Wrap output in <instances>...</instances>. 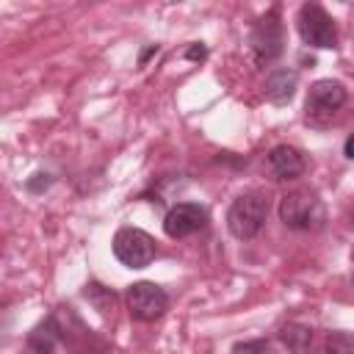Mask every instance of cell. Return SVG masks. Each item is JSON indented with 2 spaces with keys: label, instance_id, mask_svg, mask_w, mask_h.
I'll use <instances>...</instances> for the list:
<instances>
[{
  "label": "cell",
  "instance_id": "obj_7",
  "mask_svg": "<svg viewBox=\"0 0 354 354\" xmlns=\"http://www.w3.org/2000/svg\"><path fill=\"white\" fill-rule=\"evenodd\" d=\"M124 299H127L130 315H133L136 321H144V324L158 321V318L169 310V293H166L160 285L147 282V279L133 282V285L127 288V296H124Z\"/></svg>",
  "mask_w": 354,
  "mask_h": 354
},
{
  "label": "cell",
  "instance_id": "obj_18",
  "mask_svg": "<svg viewBox=\"0 0 354 354\" xmlns=\"http://www.w3.org/2000/svg\"><path fill=\"white\" fill-rule=\"evenodd\" d=\"M155 53H158V44H149V47L141 53V58H138V61H141V64H147V58H149V55H155Z\"/></svg>",
  "mask_w": 354,
  "mask_h": 354
},
{
  "label": "cell",
  "instance_id": "obj_1",
  "mask_svg": "<svg viewBox=\"0 0 354 354\" xmlns=\"http://www.w3.org/2000/svg\"><path fill=\"white\" fill-rule=\"evenodd\" d=\"M279 221L296 232H315L324 227L326 210H324V202L313 191L296 188L279 199Z\"/></svg>",
  "mask_w": 354,
  "mask_h": 354
},
{
  "label": "cell",
  "instance_id": "obj_12",
  "mask_svg": "<svg viewBox=\"0 0 354 354\" xmlns=\"http://www.w3.org/2000/svg\"><path fill=\"white\" fill-rule=\"evenodd\" d=\"M55 318H50L47 324H41L33 335H30V354H55Z\"/></svg>",
  "mask_w": 354,
  "mask_h": 354
},
{
  "label": "cell",
  "instance_id": "obj_13",
  "mask_svg": "<svg viewBox=\"0 0 354 354\" xmlns=\"http://www.w3.org/2000/svg\"><path fill=\"white\" fill-rule=\"evenodd\" d=\"M324 354H354V335H348V332H332L326 337Z\"/></svg>",
  "mask_w": 354,
  "mask_h": 354
},
{
  "label": "cell",
  "instance_id": "obj_3",
  "mask_svg": "<svg viewBox=\"0 0 354 354\" xmlns=\"http://www.w3.org/2000/svg\"><path fill=\"white\" fill-rule=\"evenodd\" d=\"M268 216V202L263 194L257 191H246L241 196L232 199L230 210H227V230L238 238V241H249L254 238Z\"/></svg>",
  "mask_w": 354,
  "mask_h": 354
},
{
  "label": "cell",
  "instance_id": "obj_11",
  "mask_svg": "<svg viewBox=\"0 0 354 354\" xmlns=\"http://www.w3.org/2000/svg\"><path fill=\"white\" fill-rule=\"evenodd\" d=\"M279 340L285 343V348L290 354H310V348H313V326L290 321V324H285L279 329Z\"/></svg>",
  "mask_w": 354,
  "mask_h": 354
},
{
  "label": "cell",
  "instance_id": "obj_8",
  "mask_svg": "<svg viewBox=\"0 0 354 354\" xmlns=\"http://www.w3.org/2000/svg\"><path fill=\"white\" fill-rule=\"evenodd\" d=\"M207 224V210L196 202H177L163 216V232L169 238H188Z\"/></svg>",
  "mask_w": 354,
  "mask_h": 354
},
{
  "label": "cell",
  "instance_id": "obj_2",
  "mask_svg": "<svg viewBox=\"0 0 354 354\" xmlns=\"http://www.w3.org/2000/svg\"><path fill=\"white\" fill-rule=\"evenodd\" d=\"M249 50H252V61L257 66H268L282 55V50H285V28H282V17H279L277 6L254 19V25L249 30Z\"/></svg>",
  "mask_w": 354,
  "mask_h": 354
},
{
  "label": "cell",
  "instance_id": "obj_5",
  "mask_svg": "<svg viewBox=\"0 0 354 354\" xmlns=\"http://www.w3.org/2000/svg\"><path fill=\"white\" fill-rule=\"evenodd\" d=\"M111 249H113V257L127 268H147L158 254L155 238L149 232L138 230V227L116 230V235L111 241Z\"/></svg>",
  "mask_w": 354,
  "mask_h": 354
},
{
  "label": "cell",
  "instance_id": "obj_10",
  "mask_svg": "<svg viewBox=\"0 0 354 354\" xmlns=\"http://www.w3.org/2000/svg\"><path fill=\"white\" fill-rule=\"evenodd\" d=\"M296 83H299L296 69L282 66V69H274V72L266 77L263 94H266L268 102H274V105H285V102H290V97L296 94Z\"/></svg>",
  "mask_w": 354,
  "mask_h": 354
},
{
  "label": "cell",
  "instance_id": "obj_9",
  "mask_svg": "<svg viewBox=\"0 0 354 354\" xmlns=\"http://www.w3.org/2000/svg\"><path fill=\"white\" fill-rule=\"evenodd\" d=\"M304 169H307L304 155H301L296 147H290V144H277V147L266 155V174H268L271 180H277V183H282V180H296V177L304 174Z\"/></svg>",
  "mask_w": 354,
  "mask_h": 354
},
{
  "label": "cell",
  "instance_id": "obj_4",
  "mask_svg": "<svg viewBox=\"0 0 354 354\" xmlns=\"http://www.w3.org/2000/svg\"><path fill=\"white\" fill-rule=\"evenodd\" d=\"M296 30L307 47L315 50H335L337 47V28L335 19L326 14L321 3H304L296 14Z\"/></svg>",
  "mask_w": 354,
  "mask_h": 354
},
{
  "label": "cell",
  "instance_id": "obj_6",
  "mask_svg": "<svg viewBox=\"0 0 354 354\" xmlns=\"http://www.w3.org/2000/svg\"><path fill=\"white\" fill-rule=\"evenodd\" d=\"M343 105H346V86L340 80L321 77L307 91L304 116H307L310 124H326Z\"/></svg>",
  "mask_w": 354,
  "mask_h": 354
},
{
  "label": "cell",
  "instance_id": "obj_14",
  "mask_svg": "<svg viewBox=\"0 0 354 354\" xmlns=\"http://www.w3.org/2000/svg\"><path fill=\"white\" fill-rule=\"evenodd\" d=\"M50 185H53V174H47V171H36V174H30V177L25 180V188H28L30 194H44Z\"/></svg>",
  "mask_w": 354,
  "mask_h": 354
},
{
  "label": "cell",
  "instance_id": "obj_15",
  "mask_svg": "<svg viewBox=\"0 0 354 354\" xmlns=\"http://www.w3.org/2000/svg\"><path fill=\"white\" fill-rule=\"evenodd\" d=\"M232 354H268V343L266 340H243L232 346Z\"/></svg>",
  "mask_w": 354,
  "mask_h": 354
},
{
  "label": "cell",
  "instance_id": "obj_16",
  "mask_svg": "<svg viewBox=\"0 0 354 354\" xmlns=\"http://www.w3.org/2000/svg\"><path fill=\"white\" fill-rule=\"evenodd\" d=\"M205 55H207V50H205L202 41H194V44L185 50V58H188V61H202Z\"/></svg>",
  "mask_w": 354,
  "mask_h": 354
},
{
  "label": "cell",
  "instance_id": "obj_17",
  "mask_svg": "<svg viewBox=\"0 0 354 354\" xmlns=\"http://www.w3.org/2000/svg\"><path fill=\"white\" fill-rule=\"evenodd\" d=\"M343 155H346L348 160H354V133L346 138V144H343Z\"/></svg>",
  "mask_w": 354,
  "mask_h": 354
},
{
  "label": "cell",
  "instance_id": "obj_19",
  "mask_svg": "<svg viewBox=\"0 0 354 354\" xmlns=\"http://www.w3.org/2000/svg\"><path fill=\"white\" fill-rule=\"evenodd\" d=\"M351 285H354V274H351Z\"/></svg>",
  "mask_w": 354,
  "mask_h": 354
}]
</instances>
